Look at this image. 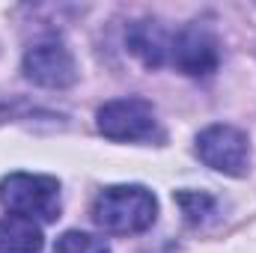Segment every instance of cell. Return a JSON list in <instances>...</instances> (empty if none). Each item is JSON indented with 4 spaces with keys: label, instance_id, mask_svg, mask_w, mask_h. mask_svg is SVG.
<instances>
[{
    "label": "cell",
    "instance_id": "6da1fadb",
    "mask_svg": "<svg viewBox=\"0 0 256 253\" xmlns=\"http://www.w3.org/2000/svg\"><path fill=\"white\" fill-rule=\"evenodd\" d=\"M158 218L155 194L143 185H110L92 200V220L110 236L146 232Z\"/></svg>",
    "mask_w": 256,
    "mask_h": 253
},
{
    "label": "cell",
    "instance_id": "7a4b0ae2",
    "mask_svg": "<svg viewBox=\"0 0 256 253\" xmlns=\"http://www.w3.org/2000/svg\"><path fill=\"white\" fill-rule=\"evenodd\" d=\"M0 202L9 214L51 224L60 218V182L54 176L9 173L0 179Z\"/></svg>",
    "mask_w": 256,
    "mask_h": 253
},
{
    "label": "cell",
    "instance_id": "3957f363",
    "mask_svg": "<svg viewBox=\"0 0 256 253\" xmlns=\"http://www.w3.org/2000/svg\"><path fill=\"white\" fill-rule=\"evenodd\" d=\"M98 131L108 140H120V143L161 137L155 108L143 98H114L104 108H98Z\"/></svg>",
    "mask_w": 256,
    "mask_h": 253
},
{
    "label": "cell",
    "instance_id": "277c9868",
    "mask_svg": "<svg viewBox=\"0 0 256 253\" xmlns=\"http://www.w3.org/2000/svg\"><path fill=\"white\" fill-rule=\"evenodd\" d=\"M196 155L206 167L224 176H244L250 164L248 134L236 126H208L196 137Z\"/></svg>",
    "mask_w": 256,
    "mask_h": 253
},
{
    "label": "cell",
    "instance_id": "5b68a950",
    "mask_svg": "<svg viewBox=\"0 0 256 253\" xmlns=\"http://www.w3.org/2000/svg\"><path fill=\"white\" fill-rule=\"evenodd\" d=\"M24 74L39 86L66 90L78 80V66H74V57L63 42L48 36V39H39L24 54Z\"/></svg>",
    "mask_w": 256,
    "mask_h": 253
},
{
    "label": "cell",
    "instance_id": "8992f818",
    "mask_svg": "<svg viewBox=\"0 0 256 253\" xmlns=\"http://www.w3.org/2000/svg\"><path fill=\"white\" fill-rule=\"evenodd\" d=\"M170 63L179 72H185V74H194V78L212 74L220 66L218 36L208 27H200V24H191V27L173 33V39H170Z\"/></svg>",
    "mask_w": 256,
    "mask_h": 253
},
{
    "label": "cell",
    "instance_id": "52a82bcc",
    "mask_svg": "<svg viewBox=\"0 0 256 253\" xmlns=\"http://www.w3.org/2000/svg\"><path fill=\"white\" fill-rule=\"evenodd\" d=\"M170 39L173 33H167L158 21H134L126 33L128 51L146 68H161L170 63Z\"/></svg>",
    "mask_w": 256,
    "mask_h": 253
},
{
    "label": "cell",
    "instance_id": "ba28073f",
    "mask_svg": "<svg viewBox=\"0 0 256 253\" xmlns=\"http://www.w3.org/2000/svg\"><path fill=\"white\" fill-rule=\"evenodd\" d=\"M42 226L21 214H6L0 220V253H42Z\"/></svg>",
    "mask_w": 256,
    "mask_h": 253
},
{
    "label": "cell",
    "instance_id": "9c48e42d",
    "mask_svg": "<svg viewBox=\"0 0 256 253\" xmlns=\"http://www.w3.org/2000/svg\"><path fill=\"white\" fill-rule=\"evenodd\" d=\"M173 200L179 202V208H182V214L191 226L206 224L208 214H214V206H218V200L206 190H176Z\"/></svg>",
    "mask_w": 256,
    "mask_h": 253
},
{
    "label": "cell",
    "instance_id": "30bf717a",
    "mask_svg": "<svg viewBox=\"0 0 256 253\" xmlns=\"http://www.w3.org/2000/svg\"><path fill=\"white\" fill-rule=\"evenodd\" d=\"M54 253H110V248L104 244V238L80 232V230H68L57 238Z\"/></svg>",
    "mask_w": 256,
    "mask_h": 253
}]
</instances>
